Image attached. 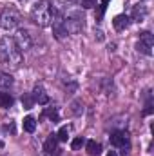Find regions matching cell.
Returning <instances> with one entry per match:
<instances>
[{
  "mask_svg": "<svg viewBox=\"0 0 154 156\" xmlns=\"http://www.w3.org/2000/svg\"><path fill=\"white\" fill-rule=\"evenodd\" d=\"M0 60H2V64H5L13 69H18L24 62L22 51L16 47V44L9 37H4L0 40Z\"/></svg>",
  "mask_w": 154,
  "mask_h": 156,
  "instance_id": "1",
  "label": "cell"
},
{
  "mask_svg": "<svg viewBox=\"0 0 154 156\" xmlns=\"http://www.w3.org/2000/svg\"><path fill=\"white\" fill-rule=\"evenodd\" d=\"M31 18H33V22L35 24H38L40 27H45V26H49L51 24V13H49V2H38V4H35L33 5V9H31Z\"/></svg>",
  "mask_w": 154,
  "mask_h": 156,
  "instance_id": "2",
  "label": "cell"
},
{
  "mask_svg": "<svg viewBox=\"0 0 154 156\" xmlns=\"http://www.w3.org/2000/svg\"><path fill=\"white\" fill-rule=\"evenodd\" d=\"M18 24H20V13L13 7L4 9V13L0 15V27L4 31H13L18 27Z\"/></svg>",
  "mask_w": 154,
  "mask_h": 156,
  "instance_id": "3",
  "label": "cell"
},
{
  "mask_svg": "<svg viewBox=\"0 0 154 156\" xmlns=\"http://www.w3.org/2000/svg\"><path fill=\"white\" fill-rule=\"evenodd\" d=\"M64 24H65V29H67V33H78V31H82L83 29V16L76 13V11H73V13H67V18L64 20Z\"/></svg>",
  "mask_w": 154,
  "mask_h": 156,
  "instance_id": "4",
  "label": "cell"
},
{
  "mask_svg": "<svg viewBox=\"0 0 154 156\" xmlns=\"http://www.w3.org/2000/svg\"><path fill=\"white\" fill-rule=\"evenodd\" d=\"M13 42L16 44V47H18L22 53L27 51V49H31V45H33L31 35H29L26 29H16V33H15V37H13Z\"/></svg>",
  "mask_w": 154,
  "mask_h": 156,
  "instance_id": "5",
  "label": "cell"
},
{
  "mask_svg": "<svg viewBox=\"0 0 154 156\" xmlns=\"http://www.w3.org/2000/svg\"><path fill=\"white\" fill-rule=\"evenodd\" d=\"M152 45H154V38L152 35L149 33V31H143L142 35H140V42H138V51L140 53H143V55H147V56H151L152 55Z\"/></svg>",
  "mask_w": 154,
  "mask_h": 156,
  "instance_id": "6",
  "label": "cell"
},
{
  "mask_svg": "<svg viewBox=\"0 0 154 156\" xmlns=\"http://www.w3.org/2000/svg\"><path fill=\"white\" fill-rule=\"evenodd\" d=\"M111 144H113L114 147H123L121 154H123V156L127 154V151H125V147H129L127 133H123V131H116V133H113V134H111Z\"/></svg>",
  "mask_w": 154,
  "mask_h": 156,
  "instance_id": "7",
  "label": "cell"
},
{
  "mask_svg": "<svg viewBox=\"0 0 154 156\" xmlns=\"http://www.w3.org/2000/svg\"><path fill=\"white\" fill-rule=\"evenodd\" d=\"M51 26H53V33H54V37H56V38H58V40L65 38L67 29H65V24H64V18H62V16H60V18H53Z\"/></svg>",
  "mask_w": 154,
  "mask_h": 156,
  "instance_id": "8",
  "label": "cell"
},
{
  "mask_svg": "<svg viewBox=\"0 0 154 156\" xmlns=\"http://www.w3.org/2000/svg\"><path fill=\"white\" fill-rule=\"evenodd\" d=\"M113 26H114L116 31L127 29V27L131 26V16H127V15H116L114 20H113Z\"/></svg>",
  "mask_w": 154,
  "mask_h": 156,
  "instance_id": "9",
  "label": "cell"
},
{
  "mask_svg": "<svg viewBox=\"0 0 154 156\" xmlns=\"http://www.w3.org/2000/svg\"><path fill=\"white\" fill-rule=\"evenodd\" d=\"M33 98H35V102H38L40 105H45L47 102H49V96H47V93L44 91V87L42 85H37L35 89H33Z\"/></svg>",
  "mask_w": 154,
  "mask_h": 156,
  "instance_id": "10",
  "label": "cell"
},
{
  "mask_svg": "<svg viewBox=\"0 0 154 156\" xmlns=\"http://www.w3.org/2000/svg\"><path fill=\"white\" fill-rule=\"evenodd\" d=\"M145 16H147V7H145L143 4H138V5H134L131 20H134V22H143V20H145Z\"/></svg>",
  "mask_w": 154,
  "mask_h": 156,
  "instance_id": "11",
  "label": "cell"
},
{
  "mask_svg": "<svg viewBox=\"0 0 154 156\" xmlns=\"http://www.w3.org/2000/svg\"><path fill=\"white\" fill-rule=\"evenodd\" d=\"M56 145H58V138H56V134H51V136L44 142V153H45V154H51L53 151H56Z\"/></svg>",
  "mask_w": 154,
  "mask_h": 156,
  "instance_id": "12",
  "label": "cell"
},
{
  "mask_svg": "<svg viewBox=\"0 0 154 156\" xmlns=\"http://www.w3.org/2000/svg\"><path fill=\"white\" fill-rule=\"evenodd\" d=\"M85 151L89 153V156H98L102 153V145L94 140H89V142H85Z\"/></svg>",
  "mask_w": 154,
  "mask_h": 156,
  "instance_id": "13",
  "label": "cell"
},
{
  "mask_svg": "<svg viewBox=\"0 0 154 156\" xmlns=\"http://www.w3.org/2000/svg\"><path fill=\"white\" fill-rule=\"evenodd\" d=\"M11 105H13V96L9 93H0V107L9 109Z\"/></svg>",
  "mask_w": 154,
  "mask_h": 156,
  "instance_id": "14",
  "label": "cell"
},
{
  "mask_svg": "<svg viewBox=\"0 0 154 156\" xmlns=\"http://www.w3.org/2000/svg\"><path fill=\"white\" fill-rule=\"evenodd\" d=\"M22 125H24V131H27V133H33L37 129V122H35L33 116H26L24 122H22Z\"/></svg>",
  "mask_w": 154,
  "mask_h": 156,
  "instance_id": "15",
  "label": "cell"
},
{
  "mask_svg": "<svg viewBox=\"0 0 154 156\" xmlns=\"http://www.w3.org/2000/svg\"><path fill=\"white\" fill-rule=\"evenodd\" d=\"M11 85H13V78H11V75H7V73H0V87L7 89V87H11Z\"/></svg>",
  "mask_w": 154,
  "mask_h": 156,
  "instance_id": "16",
  "label": "cell"
},
{
  "mask_svg": "<svg viewBox=\"0 0 154 156\" xmlns=\"http://www.w3.org/2000/svg\"><path fill=\"white\" fill-rule=\"evenodd\" d=\"M22 105H24V109H33V105H35V98H33L31 93L22 96Z\"/></svg>",
  "mask_w": 154,
  "mask_h": 156,
  "instance_id": "17",
  "label": "cell"
},
{
  "mask_svg": "<svg viewBox=\"0 0 154 156\" xmlns=\"http://www.w3.org/2000/svg\"><path fill=\"white\" fill-rule=\"evenodd\" d=\"M56 138H58V142H67V138H69V127L67 125L60 127V131L56 133Z\"/></svg>",
  "mask_w": 154,
  "mask_h": 156,
  "instance_id": "18",
  "label": "cell"
},
{
  "mask_svg": "<svg viewBox=\"0 0 154 156\" xmlns=\"http://www.w3.org/2000/svg\"><path fill=\"white\" fill-rule=\"evenodd\" d=\"M83 145H85V140H83L82 136H78V138H75V140L71 142V147H73V151H80Z\"/></svg>",
  "mask_w": 154,
  "mask_h": 156,
  "instance_id": "19",
  "label": "cell"
},
{
  "mask_svg": "<svg viewBox=\"0 0 154 156\" xmlns=\"http://www.w3.org/2000/svg\"><path fill=\"white\" fill-rule=\"evenodd\" d=\"M45 116H49L53 122H58V118H60L58 116V111H56L54 107H53V109H47V111H45Z\"/></svg>",
  "mask_w": 154,
  "mask_h": 156,
  "instance_id": "20",
  "label": "cell"
},
{
  "mask_svg": "<svg viewBox=\"0 0 154 156\" xmlns=\"http://www.w3.org/2000/svg\"><path fill=\"white\" fill-rule=\"evenodd\" d=\"M96 5V0H82V7L85 9H93Z\"/></svg>",
  "mask_w": 154,
  "mask_h": 156,
  "instance_id": "21",
  "label": "cell"
},
{
  "mask_svg": "<svg viewBox=\"0 0 154 156\" xmlns=\"http://www.w3.org/2000/svg\"><path fill=\"white\" fill-rule=\"evenodd\" d=\"M83 111V107H82V104L80 102H73V113L78 115V113H82Z\"/></svg>",
  "mask_w": 154,
  "mask_h": 156,
  "instance_id": "22",
  "label": "cell"
},
{
  "mask_svg": "<svg viewBox=\"0 0 154 156\" xmlns=\"http://www.w3.org/2000/svg\"><path fill=\"white\" fill-rule=\"evenodd\" d=\"M94 35H96V38H98V42H102V40H103V33H102V31H96Z\"/></svg>",
  "mask_w": 154,
  "mask_h": 156,
  "instance_id": "23",
  "label": "cell"
},
{
  "mask_svg": "<svg viewBox=\"0 0 154 156\" xmlns=\"http://www.w3.org/2000/svg\"><path fill=\"white\" fill-rule=\"evenodd\" d=\"M107 156H118V154H116L114 151H109V153H107Z\"/></svg>",
  "mask_w": 154,
  "mask_h": 156,
  "instance_id": "24",
  "label": "cell"
}]
</instances>
